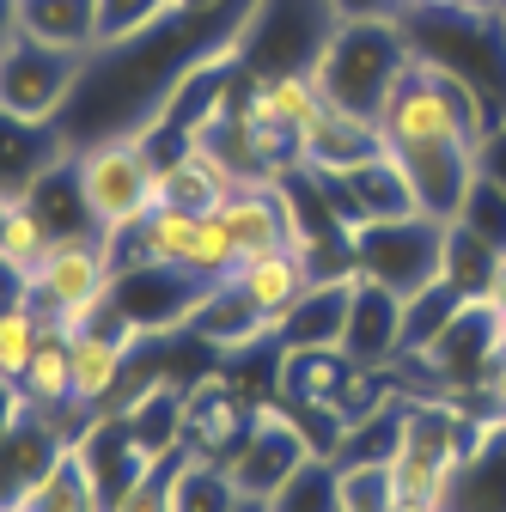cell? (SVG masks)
<instances>
[{"instance_id":"cell-15","label":"cell","mask_w":506,"mask_h":512,"mask_svg":"<svg viewBox=\"0 0 506 512\" xmlns=\"http://www.w3.org/2000/svg\"><path fill=\"white\" fill-rule=\"evenodd\" d=\"M330 183H336V202H342V220H348V226L409 220V214H421L415 183H409V171H403V159H397V153H378V159H366L360 171L330 177Z\"/></svg>"},{"instance_id":"cell-21","label":"cell","mask_w":506,"mask_h":512,"mask_svg":"<svg viewBox=\"0 0 506 512\" xmlns=\"http://www.w3.org/2000/svg\"><path fill=\"white\" fill-rule=\"evenodd\" d=\"M61 153H74L68 141H61V128L19 122V116L0 110V196H25Z\"/></svg>"},{"instance_id":"cell-24","label":"cell","mask_w":506,"mask_h":512,"mask_svg":"<svg viewBox=\"0 0 506 512\" xmlns=\"http://www.w3.org/2000/svg\"><path fill=\"white\" fill-rule=\"evenodd\" d=\"M232 275H238V287H244L250 299H257V305L275 317V324H281V317L299 305V293H305L311 281H318V275H311V263H305V250H299V244L250 256V263H238Z\"/></svg>"},{"instance_id":"cell-9","label":"cell","mask_w":506,"mask_h":512,"mask_svg":"<svg viewBox=\"0 0 506 512\" xmlns=\"http://www.w3.org/2000/svg\"><path fill=\"white\" fill-rule=\"evenodd\" d=\"M494 360H500V311L476 293L446 324V336H439L421 360H403V366H421L439 384V397H464V391H482Z\"/></svg>"},{"instance_id":"cell-12","label":"cell","mask_w":506,"mask_h":512,"mask_svg":"<svg viewBox=\"0 0 506 512\" xmlns=\"http://www.w3.org/2000/svg\"><path fill=\"white\" fill-rule=\"evenodd\" d=\"M348 360L360 372H391L403 360V293L354 275V305H348V336H342Z\"/></svg>"},{"instance_id":"cell-34","label":"cell","mask_w":506,"mask_h":512,"mask_svg":"<svg viewBox=\"0 0 506 512\" xmlns=\"http://www.w3.org/2000/svg\"><path fill=\"white\" fill-rule=\"evenodd\" d=\"M458 226H470L476 238H488L494 250H506V177H494V171L476 177V189H470Z\"/></svg>"},{"instance_id":"cell-6","label":"cell","mask_w":506,"mask_h":512,"mask_svg":"<svg viewBox=\"0 0 506 512\" xmlns=\"http://www.w3.org/2000/svg\"><path fill=\"white\" fill-rule=\"evenodd\" d=\"M446 232L452 226L433 220V214L354 226V275H372V281H385V287H397L409 299L427 281L446 275Z\"/></svg>"},{"instance_id":"cell-42","label":"cell","mask_w":506,"mask_h":512,"mask_svg":"<svg viewBox=\"0 0 506 512\" xmlns=\"http://www.w3.org/2000/svg\"><path fill=\"white\" fill-rule=\"evenodd\" d=\"M482 299L506 317V250H500V263H494V275H488V287H482Z\"/></svg>"},{"instance_id":"cell-27","label":"cell","mask_w":506,"mask_h":512,"mask_svg":"<svg viewBox=\"0 0 506 512\" xmlns=\"http://www.w3.org/2000/svg\"><path fill=\"white\" fill-rule=\"evenodd\" d=\"M244 494L232 488L226 464L196 458V452H177L171 458V512H238Z\"/></svg>"},{"instance_id":"cell-13","label":"cell","mask_w":506,"mask_h":512,"mask_svg":"<svg viewBox=\"0 0 506 512\" xmlns=\"http://www.w3.org/2000/svg\"><path fill=\"white\" fill-rule=\"evenodd\" d=\"M220 226H226V238L238 250V263H250V256H263V250L299 244V220H293L287 183H244V189H232V202L220 208Z\"/></svg>"},{"instance_id":"cell-45","label":"cell","mask_w":506,"mask_h":512,"mask_svg":"<svg viewBox=\"0 0 506 512\" xmlns=\"http://www.w3.org/2000/svg\"><path fill=\"white\" fill-rule=\"evenodd\" d=\"M500 354H506V317H500Z\"/></svg>"},{"instance_id":"cell-17","label":"cell","mask_w":506,"mask_h":512,"mask_svg":"<svg viewBox=\"0 0 506 512\" xmlns=\"http://www.w3.org/2000/svg\"><path fill=\"white\" fill-rule=\"evenodd\" d=\"M348 305H354V275L311 281L299 293V305L275 324V342L281 348H342V336H348Z\"/></svg>"},{"instance_id":"cell-1","label":"cell","mask_w":506,"mask_h":512,"mask_svg":"<svg viewBox=\"0 0 506 512\" xmlns=\"http://www.w3.org/2000/svg\"><path fill=\"white\" fill-rule=\"evenodd\" d=\"M391 153H415V147H488L494 116L482 104V92L470 80H458L452 68L415 55L403 80L391 86L385 110H378Z\"/></svg>"},{"instance_id":"cell-33","label":"cell","mask_w":506,"mask_h":512,"mask_svg":"<svg viewBox=\"0 0 506 512\" xmlns=\"http://www.w3.org/2000/svg\"><path fill=\"white\" fill-rule=\"evenodd\" d=\"M43 336H49L43 317H37L25 299L7 305V311H0V372H7V378H25V366H31V354H37Z\"/></svg>"},{"instance_id":"cell-41","label":"cell","mask_w":506,"mask_h":512,"mask_svg":"<svg viewBox=\"0 0 506 512\" xmlns=\"http://www.w3.org/2000/svg\"><path fill=\"white\" fill-rule=\"evenodd\" d=\"M25 31V0H0V49Z\"/></svg>"},{"instance_id":"cell-25","label":"cell","mask_w":506,"mask_h":512,"mask_svg":"<svg viewBox=\"0 0 506 512\" xmlns=\"http://www.w3.org/2000/svg\"><path fill=\"white\" fill-rule=\"evenodd\" d=\"M31 214L55 232V238H80V232H98L92 214H86V196H80V171H74V153H61L31 189H25Z\"/></svg>"},{"instance_id":"cell-49","label":"cell","mask_w":506,"mask_h":512,"mask_svg":"<svg viewBox=\"0 0 506 512\" xmlns=\"http://www.w3.org/2000/svg\"><path fill=\"white\" fill-rule=\"evenodd\" d=\"M500 7H506V0H500Z\"/></svg>"},{"instance_id":"cell-46","label":"cell","mask_w":506,"mask_h":512,"mask_svg":"<svg viewBox=\"0 0 506 512\" xmlns=\"http://www.w3.org/2000/svg\"><path fill=\"white\" fill-rule=\"evenodd\" d=\"M397 512H427V506H397Z\"/></svg>"},{"instance_id":"cell-11","label":"cell","mask_w":506,"mask_h":512,"mask_svg":"<svg viewBox=\"0 0 506 512\" xmlns=\"http://www.w3.org/2000/svg\"><path fill=\"white\" fill-rule=\"evenodd\" d=\"M183 336H196L214 360H232V354H250V348L275 342V317L238 287V275H220V281H208L196 293V305L183 311Z\"/></svg>"},{"instance_id":"cell-32","label":"cell","mask_w":506,"mask_h":512,"mask_svg":"<svg viewBox=\"0 0 506 512\" xmlns=\"http://www.w3.org/2000/svg\"><path fill=\"white\" fill-rule=\"evenodd\" d=\"M494 263H500V250L488 244V238H476L470 226H458L452 220V232H446V281L458 287V293H482L488 287V275H494Z\"/></svg>"},{"instance_id":"cell-30","label":"cell","mask_w":506,"mask_h":512,"mask_svg":"<svg viewBox=\"0 0 506 512\" xmlns=\"http://www.w3.org/2000/svg\"><path fill=\"white\" fill-rule=\"evenodd\" d=\"M257 86L269 92V104L281 110V122L293 128L299 141H305V135H311V128H318L324 116H330V98L318 92V80H311L305 68H281V74H263Z\"/></svg>"},{"instance_id":"cell-47","label":"cell","mask_w":506,"mask_h":512,"mask_svg":"<svg viewBox=\"0 0 506 512\" xmlns=\"http://www.w3.org/2000/svg\"><path fill=\"white\" fill-rule=\"evenodd\" d=\"M500 31H506V7H500Z\"/></svg>"},{"instance_id":"cell-35","label":"cell","mask_w":506,"mask_h":512,"mask_svg":"<svg viewBox=\"0 0 506 512\" xmlns=\"http://www.w3.org/2000/svg\"><path fill=\"white\" fill-rule=\"evenodd\" d=\"M269 512H336V464L311 458V464L269 500Z\"/></svg>"},{"instance_id":"cell-10","label":"cell","mask_w":506,"mask_h":512,"mask_svg":"<svg viewBox=\"0 0 506 512\" xmlns=\"http://www.w3.org/2000/svg\"><path fill=\"white\" fill-rule=\"evenodd\" d=\"M250 421H257V397H250L232 372L189 378V391H183V452L226 464L244 445Z\"/></svg>"},{"instance_id":"cell-8","label":"cell","mask_w":506,"mask_h":512,"mask_svg":"<svg viewBox=\"0 0 506 512\" xmlns=\"http://www.w3.org/2000/svg\"><path fill=\"white\" fill-rule=\"evenodd\" d=\"M141 342H147V330H135L116 305L74 330V409L80 415H98L129 391V366H135Z\"/></svg>"},{"instance_id":"cell-3","label":"cell","mask_w":506,"mask_h":512,"mask_svg":"<svg viewBox=\"0 0 506 512\" xmlns=\"http://www.w3.org/2000/svg\"><path fill=\"white\" fill-rule=\"evenodd\" d=\"M159 141L147 122H122L110 135H92L86 147H74V171H80V196L86 214L98 226V238H116L153 214L159 202Z\"/></svg>"},{"instance_id":"cell-29","label":"cell","mask_w":506,"mask_h":512,"mask_svg":"<svg viewBox=\"0 0 506 512\" xmlns=\"http://www.w3.org/2000/svg\"><path fill=\"white\" fill-rule=\"evenodd\" d=\"M25 31L61 49L98 55V0H25Z\"/></svg>"},{"instance_id":"cell-2","label":"cell","mask_w":506,"mask_h":512,"mask_svg":"<svg viewBox=\"0 0 506 512\" xmlns=\"http://www.w3.org/2000/svg\"><path fill=\"white\" fill-rule=\"evenodd\" d=\"M409 61H415L409 19H354V25H330L324 31L318 55L305 61V74L318 80L330 110L378 116Z\"/></svg>"},{"instance_id":"cell-39","label":"cell","mask_w":506,"mask_h":512,"mask_svg":"<svg viewBox=\"0 0 506 512\" xmlns=\"http://www.w3.org/2000/svg\"><path fill=\"white\" fill-rule=\"evenodd\" d=\"M476 397L488 403V415H500V421H506V354L488 366V378H482V391H476Z\"/></svg>"},{"instance_id":"cell-23","label":"cell","mask_w":506,"mask_h":512,"mask_svg":"<svg viewBox=\"0 0 506 512\" xmlns=\"http://www.w3.org/2000/svg\"><path fill=\"white\" fill-rule=\"evenodd\" d=\"M13 512H110V506H104V494H98L92 464L80 458V445L68 439V445L55 452V464L31 482V494H25Z\"/></svg>"},{"instance_id":"cell-22","label":"cell","mask_w":506,"mask_h":512,"mask_svg":"<svg viewBox=\"0 0 506 512\" xmlns=\"http://www.w3.org/2000/svg\"><path fill=\"white\" fill-rule=\"evenodd\" d=\"M19 391L31 397V409L74 421V433H80V421H86V415L74 409V336H68V330H49V336L37 342V354H31V366H25V378H19Z\"/></svg>"},{"instance_id":"cell-43","label":"cell","mask_w":506,"mask_h":512,"mask_svg":"<svg viewBox=\"0 0 506 512\" xmlns=\"http://www.w3.org/2000/svg\"><path fill=\"white\" fill-rule=\"evenodd\" d=\"M183 7H189V19H202V13H214V7H220V0H183Z\"/></svg>"},{"instance_id":"cell-28","label":"cell","mask_w":506,"mask_h":512,"mask_svg":"<svg viewBox=\"0 0 506 512\" xmlns=\"http://www.w3.org/2000/svg\"><path fill=\"white\" fill-rule=\"evenodd\" d=\"M464 299H470V293H458L446 275L427 281L421 293H409V299H403V360H421L439 336H446V324L464 311ZM403 360H397V366H403Z\"/></svg>"},{"instance_id":"cell-5","label":"cell","mask_w":506,"mask_h":512,"mask_svg":"<svg viewBox=\"0 0 506 512\" xmlns=\"http://www.w3.org/2000/svg\"><path fill=\"white\" fill-rule=\"evenodd\" d=\"M86 74H92L86 49H61V43H43V37L19 31L0 49V110L19 116V122L61 128V116L74 110Z\"/></svg>"},{"instance_id":"cell-4","label":"cell","mask_w":506,"mask_h":512,"mask_svg":"<svg viewBox=\"0 0 506 512\" xmlns=\"http://www.w3.org/2000/svg\"><path fill=\"white\" fill-rule=\"evenodd\" d=\"M488 415H470L458 397H415L403 403V439H397V494L403 506H427L446 512V488L458 476V464L470 458V445L482 439Z\"/></svg>"},{"instance_id":"cell-37","label":"cell","mask_w":506,"mask_h":512,"mask_svg":"<svg viewBox=\"0 0 506 512\" xmlns=\"http://www.w3.org/2000/svg\"><path fill=\"white\" fill-rule=\"evenodd\" d=\"M330 25H354V19H409V0H324Z\"/></svg>"},{"instance_id":"cell-38","label":"cell","mask_w":506,"mask_h":512,"mask_svg":"<svg viewBox=\"0 0 506 512\" xmlns=\"http://www.w3.org/2000/svg\"><path fill=\"white\" fill-rule=\"evenodd\" d=\"M25 415H31V397L19 391V378H7V372H0V433H13Z\"/></svg>"},{"instance_id":"cell-14","label":"cell","mask_w":506,"mask_h":512,"mask_svg":"<svg viewBox=\"0 0 506 512\" xmlns=\"http://www.w3.org/2000/svg\"><path fill=\"white\" fill-rule=\"evenodd\" d=\"M409 183H415V202L421 214L433 220H458L464 202H470V189L482 177V147H415V153H397Z\"/></svg>"},{"instance_id":"cell-19","label":"cell","mask_w":506,"mask_h":512,"mask_svg":"<svg viewBox=\"0 0 506 512\" xmlns=\"http://www.w3.org/2000/svg\"><path fill=\"white\" fill-rule=\"evenodd\" d=\"M446 512H506V421L500 415L482 421V439L458 464L446 488Z\"/></svg>"},{"instance_id":"cell-44","label":"cell","mask_w":506,"mask_h":512,"mask_svg":"<svg viewBox=\"0 0 506 512\" xmlns=\"http://www.w3.org/2000/svg\"><path fill=\"white\" fill-rule=\"evenodd\" d=\"M238 512H269V506H263V500H244V506H238Z\"/></svg>"},{"instance_id":"cell-20","label":"cell","mask_w":506,"mask_h":512,"mask_svg":"<svg viewBox=\"0 0 506 512\" xmlns=\"http://www.w3.org/2000/svg\"><path fill=\"white\" fill-rule=\"evenodd\" d=\"M232 177L202 153V147H177L159 165V202L153 208H177V214H220L232 202Z\"/></svg>"},{"instance_id":"cell-48","label":"cell","mask_w":506,"mask_h":512,"mask_svg":"<svg viewBox=\"0 0 506 512\" xmlns=\"http://www.w3.org/2000/svg\"><path fill=\"white\" fill-rule=\"evenodd\" d=\"M0 512H7V506H0Z\"/></svg>"},{"instance_id":"cell-36","label":"cell","mask_w":506,"mask_h":512,"mask_svg":"<svg viewBox=\"0 0 506 512\" xmlns=\"http://www.w3.org/2000/svg\"><path fill=\"white\" fill-rule=\"evenodd\" d=\"M110 512H171V458H165L153 476H141Z\"/></svg>"},{"instance_id":"cell-7","label":"cell","mask_w":506,"mask_h":512,"mask_svg":"<svg viewBox=\"0 0 506 512\" xmlns=\"http://www.w3.org/2000/svg\"><path fill=\"white\" fill-rule=\"evenodd\" d=\"M305 464H311V445H305L299 421L287 415L281 397H263L257 403V421H250V433H244V445L226 458V476H232V488L244 500H263L269 506Z\"/></svg>"},{"instance_id":"cell-40","label":"cell","mask_w":506,"mask_h":512,"mask_svg":"<svg viewBox=\"0 0 506 512\" xmlns=\"http://www.w3.org/2000/svg\"><path fill=\"white\" fill-rule=\"evenodd\" d=\"M409 13H500V0H409Z\"/></svg>"},{"instance_id":"cell-31","label":"cell","mask_w":506,"mask_h":512,"mask_svg":"<svg viewBox=\"0 0 506 512\" xmlns=\"http://www.w3.org/2000/svg\"><path fill=\"white\" fill-rule=\"evenodd\" d=\"M397 470L391 464H336V512H397Z\"/></svg>"},{"instance_id":"cell-16","label":"cell","mask_w":506,"mask_h":512,"mask_svg":"<svg viewBox=\"0 0 506 512\" xmlns=\"http://www.w3.org/2000/svg\"><path fill=\"white\" fill-rule=\"evenodd\" d=\"M360 366L348 360V348H281L275 354V397L281 403H342L354 391Z\"/></svg>"},{"instance_id":"cell-18","label":"cell","mask_w":506,"mask_h":512,"mask_svg":"<svg viewBox=\"0 0 506 512\" xmlns=\"http://www.w3.org/2000/svg\"><path fill=\"white\" fill-rule=\"evenodd\" d=\"M378 153H391L385 128H378V116H354V110H330L305 135V171H318V177H348Z\"/></svg>"},{"instance_id":"cell-26","label":"cell","mask_w":506,"mask_h":512,"mask_svg":"<svg viewBox=\"0 0 506 512\" xmlns=\"http://www.w3.org/2000/svg\"><path fill=\"white\" fill-rule=\"evenodd\" d=\"M183 0H98V55L104 49H135L171 25H183Z\"/></svg>"}]
</instances>
